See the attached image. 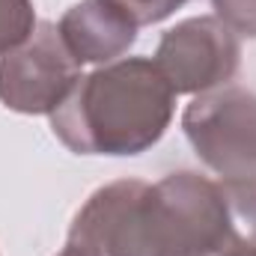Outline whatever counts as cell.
<instances>
[{
  "label": "cell",
  "mask_w": 256,
  "mask_h": 256,
  "mask_svg": "<svg viewBox=\"0 0 256 256\" xmlns=\"http://www.w3.org/2000/svg\"><path fill=\"white\" fill-rule=\"evenodd\" d=\"M60 36L78 63L108 66L137 42V21L114 0H80L60 18Z\"/></svg>",
  "instance_id": "7"
},
{
  "label": "cell",
  "mask_w": 256,
  "mask_h": 256,
  "mask_svg": "<svg viewBox=\"0 0 256 256\" xmlns=\"http://www.w3.org/2000/svg\"><path fill=\"white\" fill-rule=\"evenodd\" d=\"M66 244L80 256H155L152 185L116 179L92 191L72 218Z\"/></svg>",
  "instance_id": "4"
},
{
  "label": "cell",
  "mask_w": 256,
  "mask_h": 256,
  "mask_svg": "<svg viewBox=\"0 0 256 256\" xmlns=\"http://www.w3.org/2000/svg\"><path fill=\"white\" fill-rule=\"evenodd\" d=\"M114 3H120L126 9L128 15L137 21V27H146V24H158V21L170 18L188 0H114Z\"/></svg>",
  "instance_id": "10"
},
{
  "label": "cell",
  "mask_w": 256,
  "mask_h": 256,
  "mask_svg": "<svg viewBox=\"0 0 256 256\" xmlns=\"http://www.w3.org/2000/svg\"><path fill=\"white\" fill-rule=\"evenodd\" d=\"M155 256H230L256 244V176L179 170L152 185Z\"/></svg>",
  "instance_id": "2"
},
{
  "label": "cell",
  "mask_w": 256,
  "mask_h": 256,
  "mask_svg": "<svg viewBox=\"0 0 256 256\" xmlns=\"http://www.w3.org/2000/svg\"><path fill=\"white\" fill-rule=\"evenodd\" d=\"M36 24L33 0H0V54L27 42Z\"/></svg>",
  "instance_id": "8"
},
{
  "label": "cell",
  "mask_w": 256,
  "mask_h": 256,
  "mask_svg": "<svg viewBox=\"0 0 256 256\" xmlns=\"http://www.w3.org/2000/svg\"><path fill=\"white\" fill-rule=\"evenodd\" d=\"M170 86L200 96L226 86L242 66V39L214 15H194L170 27L152 57Z\"/></svg>",
  "instance_id": "6"
},
{
  "label": "cell",
  "mask_w": 256,
  "mask_h": 256,
  "mask_svg": "<svg viewBox=\"0 0 256 256\" xmlns=\"http://www.w3.org/2000/svg\"><path fill=\"white\" fill-rule=\"evenodd\" d=\"M176 90L149 57H122L80 74L51 114V131L74 155L128 158L152 149L173 122Z\"/></svg>",
  "instance_id": "1"
},
{
  "label": "cell",
  "mask_w": 256,
  "mask_h": 256,
  "mask_svg": "<svg viewBox=\"0 0 256 256\" xmlns=\"http://www.w3.org/2000/svg\"><path fill=\"white\" fill-rule=\"evenodd\" d=\"M230 256H256V244H250V248H238V250H232Z\"/></svg>",
  "instance_id": "11"
},
{
  "label": "cell",
  "mask_w": 256,
  "mask_h": 256,
  "mask_svg": "<svg viewBox=\"0 0 256 256\" xmlns=\"http://www.w3.org/2000/svg\"><path fill=\"white\" fill-rule=\"evenodd\" d=\"M57 256H80V254H74V250H72V248L66 244V248H63V250H60V254H57Z\"/></svg>",
  "instance_id": "12"
},
{
  "label": "cell",
  "mask_w": 256,
  "mask_h": 256,
  "mask_svg": "<svg viewBox=\"0 0 256 256\" xmlns=\"http://www.w3.org/2000/svg\"><path fill=\"white\" fill-rule=\"evenodd\" d=\"M182 131L196 158L220 179L256 176V92L226 84L194 96Z\"/></svg>",
  "instance_id": "3"
},
{
  "label": "cell",
  "mask_w": 256,
  "mask_h": 256,
  "mask_svg": "<svg viewBox=\"0 0 256 256\" xmlns=\"http://www.w3.org/2000/svg\"><path fill=\"white\" fill-rule=\"evenodd\" d=\"M212 9L238 39H256V0H212Z\"/></svg>",
  "instance_id": "9"
},
{
  "label": "cell",
  "mask_w": 256,
  "mask_h": 256,
  "mask_svg": "<svg viewBox=\"0 0 256 256\" xmlns=\"http://www.w3.org/2000/svg\"><path fill=\"white\" fill-rule=\"evenodd\" d=\"M78 80L80 63L66 48L54 21H39L27 42L0 54V104L6 110L51 116Z\"/></svg>",
  "instance_id": "5"
}]
</instances>
